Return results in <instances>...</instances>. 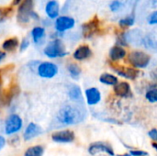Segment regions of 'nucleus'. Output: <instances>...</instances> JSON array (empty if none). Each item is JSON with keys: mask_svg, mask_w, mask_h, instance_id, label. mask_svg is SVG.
I'll list each match as a JSON object with an SVG mask.
<instances>
[{"mask_svg": "<svg viewBox=\"0 0 157 156\" xmlns=\"http://www.w3.org/2000/svg\"><path fill=\"white\" fill-rule=\"evenodd\" d=\"M114 94L120 97H127L131 94V86L128 82H119L114 86Z\"/></svg>", "mask_w": 157, "mask_h": 156, "instance_id": "nucleus-21", "label": "nucleus"}, {"mask_svg": "<svg viewBox=\"0 0 157 156\" xmlns=\"http://www.w3.org/2000/svg\"><path fill=\"white\" fill-rule=\"evenodd\" d=\"M43 53L49 59L63 58L68 54L65 45L61 39H52L44 47Z\"/></svg>", "mask_w": 157, "mask_h": 156, "instance_id": "nucleus-2", "label": "nucleus"}, {"mask_svg": "<svg viewBox=\"0 0 157 156\" xmlns=\"http://www.w3.org/2000/svg\"><path fill=\"white\" fill-rule=\"evenodd\" d=\"M152 146L157 151V143H152Z\"/></svg>", "mask_w": 157, "mask_h": 156, "instance_id": "nucleus-39", "label": "nucleus"}, {"mask_svg": "<svg viewBox=\"0 0 157 156\" xmlns=\"http://www.w3.org/2000/svg\"><path fill=\"white\" fill-rule=\"evenodd\" d=\"M148 135H149V137H150L152 140L155 141V143H157V130L156 129H153V130H151V131L148 132Z\"/></svg>", "mask_w": 157, "mask_h": 156, "instance_id": "nucleus-33", "label": "nucleus"}, {"mask_svg": "<svg viewBox=\"0 0 157 156\" xmlns=\"http://www.w3.org/2000/svg\"><path fill=\"white\" fill-rule=\"evenodd\" d=\"M136 23V16L134 13H130L121 17L118 20V26L121 30H126L133 27Z\"/></svg>", "mask_w": 157, "mask_h": 156, "instance_id": "nucleus-19", "label": "nucleus"}, {"mask_svg": "<svg viewBox=\"0 0 157 156\" xmlns=\"http://www.w3.org/2000/svg\"><path fill=\"white\" fill-rule=\"evenodd\" d=\"M23 0H12V3H11V6H19L21 4Z\"/></svg>", "mask_w": 157, "mask_h": 156, "instance_id": "nucleus-36", "label": "nucleus"}, {"mask_svg": "<svg viewBox=\"0 0 157 156\" xmlns=\"http://www.w3.org/2000/svg\"><path fill=\"white\" fill-rule=\"evenodd\" d=\"M124 6V3L121 0H111L109 4V9L112 13L120 12Z\"/></svg>", "mask_w": 157, "mask_h": 156, "instance_id": "nucleus-27", "label": "nucleus"}, {"mask_svg": "<svg viewBox=\"0 0 157 156\" xmlns=\"http://www.w3.org/2000/svg\"><path fill=\"white\" fill-rule=\"evenodd\" d=\"M99 81L100 83L107 85V86H116L119 83V80L115 75L111 74H108V73L102 74L99 77Z\"/></svg>", "mask_w": 157, "mask_h": 156, "instance_id": "nucleus-24", "label": "nucleus"}, {"mask_svg": "<svg viewBox=\"0 0 157 156\" xmlns=\"http://www.w3.org/2000/svg\"><path fill=\"white\" fill-rule=\"evenodd\" d=\"M117 156H132L130 154H120V155H117Z\"/></svg>", "mask_w": 157, "mask_h": 156, "instance_id": "nucleus-40", "label": "nucleus"}, {"mask_svg": "<svg viewBox=\"0 0 157 156\" xmlns=\"http://www.w3.org/2000/svg\"><path fill=\"white\" fill-rule=\"evenodd\" d=\"M37 74L44 79H52L57 75L59 68L56 63L49 61L39 62L36 67Z\"/></svg>", "mask_w": 157, "mask_h": 156, "instance_id": "nucleus-6", "label": "nucleus"}, {"mask_svg": "<svg viewBox=\"0 0 157 156\" xmlns=\"http://www.w3.org/2000/svg\"><path fill=\"white\" fill-rule=\"evenodd\" d=\"M42 133H43V129L39 124L35 122H29L26 126L23 131V140L25 142H29L39 137Z\"/></svg>", "mask_w": 157, "mask_h": 156, "instance_id": "nucleus-11", "label": "nucleus"}, {"mask_svg": "<svg viewBox=\"0 0 157 156\" xmlns=\"http://www.w3.org/2000/svg\"><path fill=\"white\" fill-rule=\"evenodd\" d=\"M127 56V51L124 47L114 45L109 49V57L111 62H119Z\"/></svg>", "mask_w": 157, "mask_h": 156, "instance_id": "nucleus-18", "label": "nucleus"}, {"mask_svg": "<svg viewBox=\"0 0 157 156\" xmlns=\"http://www.w3.org/2000/svg\"><path fill=\"white\" fill-rule=\"evenodd\" d=\"M44 154V147L41 145H33L29 147L23 156H43Z\"/></svg>", "mask_w": 157, "mask_h": 156, "instance_id": "nucleus-25", "label": "nucleus"}, {"mask_svg": "<svg viewBox=\"0 0 157 156\" xmlns=\"http://www.w3.org/2000/svg\"><path fill=\"white\" fill-rule=\"evenodd\" d=\"M19 47V40L17 37L6 39L2 43V50L6 52H13Z\"/></svg>", "mask_w": 157, "mask_h": 156, "instance_id": "nucleus-22", "label": "nucleus"}, {"mask_svg": "<svg viewBox=\"0 0 157 156\" xmlns=\"http://www.w3.org/2000/svg\"><path fill=\"white\" fill-rule=\"evenodd\" d=\"M151 3H152V6L153 7H155V9L157 8V0H151Z\"/></svg>", "mask_w": 157, "mask_h": 156, "instance_id": "nucleus-37", "label": "nucleus"}, {"mask_svg": "<svg viewBox=\"0 0 157 156\" xmlns=\"http://www.w3.org/2000/svg\"><path fill=\"white\" fill-rule=\"evenodd\" d=\"M153 76H154V78H155V80H157V68L155 69V71L153 73Z\"/></svg>", "mask_w": 157, "mask_h": 156, "instance_id": "nucleus-38", "label": "nucleus"}, {"mask_svg": "<svg viewBox=\"0 0 157 156\" xmlns=\"http://www.w3.org/2000/svg\"><path fill=\"white\" fill-rule=\"evenodd\" d=\"M75 139V132L70 130H63L54 131L52 134V142L56 143H73Z\"/></svg>", "mask_w": 157, "mask_h": 156, "instance_id": "nucleus-10", "label": "nucleus"}, {"mask_svg": "<svg viewBox=\"0 0 157 156\" xmlns=\"http://www.w3.org/2000/svg\"><path fill=\"white\" fill-rule=\"evenodd\" d=\"M86 111L81 108L79 104L72 105L68 104L63 106L57 113L56 120L62 125L70 126L82 122L85 120Z\"/></svg>", "mask_w": 157, "mask_h": 156, "instance_id": "nucleus-1", "label": "nucleus"}, {"mask_svg": "<svg viewBox=\"0 0 157 156\" xmlns=\"http://www.w3.org/2000/svg\"><path fill=\"white\" fill-rule=\"evenodd\" d=\"M146 21L151 26H156L157 25V8L154 9L151 13L148 14L146 17Z\"/></svg>", "mask_w": 157, "mask_h": 156, "instance_id": "nucleus-29", "label": "nucleus"}, {"mask_svg": "<svg viewBox=\"0 0 157 156\" xmlns=\"http://www.w3.org/2000/svg\"><path fill=\"white\" fill-rule=\"evenodd\" d=\"M116 45L126 47L129 45L128 41V33L125 30H120L116 35Z\"/></svg>", "mask_w": 157, "mask_h": 156, "instance_id": "nucleus-26", "label": "nucleus"}, {"mask_svg": "<svg viewBox=\"0 0 157 156\" xmlns=\"http://www.w3.org/2000/svg\"><path fill=\"white\" fill-rule=\"evenodd\" d=\"M81 29H82V34L84 38L91 39L100 31V29H101L100 19L97 16H95L90 20L84 23Z\"/></svg>", "mask_w": 157, "mask_h": 156, "instance_id": "nucleus-8", "label": "nucleus"}, {"mask_svg": "<svg viewBox=\"0 0 157 156\" xmlns=\"http://www.w3.org/2000/svg\"><path fill=\"white\" fill-rule=\"evenodd\" d=\"M45 14L50 20H55L58 17H60L61 6L57 0H49L44 8Z\"/></svg>", "mask_w": 157, "mask_h": 156, "instance_id": "nucleus-13", "label": "nucleus"}, {"mask_svg": "<svg viewBox=\"0 0 157 156\" xmlns=\"http://www.w3.org/2000/svg\"><path fill=\"white\" fill-rule=\"evenodd\" d=\"M6 58V52L5 51H3L2 49H0V63L2 62H4Z\"/></svg>", "mask_w": 157, "mask_h": 156, "instance_id": "nucleus-35", "label": "nucleus"}, {"mask_svg": "<svg viewBox=\"0 0 157 156\" xmlns=\"http://www.w3.org/2000/svg\"><path fill=\"white\" fill-rule=\"evenodd\" d=\"M75 19L73 17L68 15H62L54 20L53 27L57 33L63 34L64 32L73 29L75 27Z\"/></svg>", "mask_w": 157, "mask_h": 156, "instance_id": "nucleus-7", "label": "nucleus"}, {"mask_svg": "<svg viewBox=\"0 0 157 156\" xmlns=\"http://www.w3.org/2000/svg\"><path fill=\"white\" fill-rule=\"evenodd\" d=\"M85 95H86V103L89 106L97 105L101 100V93L96 87L87 88L85 91Z\"/></svg>", "mask_w": 157, "mask_h": 156, "instance_id": "nucleus-17", "label": "nucleus"}, {"mask_svg": "<svg viewBox=\"0 0 157 156\" xmlns=\"http://www.w3.org/2000/svg\"><path fill=\"white\" fill-rule=\"evenodd\" d=\"M130 154L132 156H146L148 155V153L142 150H132L130 152Z\"/></svg>", "mask_w": 157, "mask_h": 156, "instance_id": "nucleus-32", "label": "nucleus"}, {"mask_svg": "<svg viewBox=\"0 0 157 156\" xmlns=\"http://www.w3.org/2000/svg\"><path fill=\"white\" fill-rule=\"evenodd\" d=\"M34 11V0H23L17 7V19L20 25H27Z\"/></svg>", "mask_w": 157, "mask_h": 156, "instance_id": "nucleus-4", "label": "nucleus"}, {"mask_svg": "<svg viewBox=\"0 0 157 156\" xmlns=\"http://www.w3.org/2000/svg\"><path fill=\"white\" fill-rule=\"evenodd\" d=\"M112 69L124 78L134 80L139 74V71L133 67H124V66H115L112 65Z\"/></svg>", "mask_w": 157, "mask_h": 156, "instance_id": "nucleus-15", "label": "nucleus"}, {"mask_svg": "<svg viewBox=\"0 0 157 156\" xmlns=\"http://www.w3.org/2000/svg\"><path fill=\"white\" fill-rule=\"evenodd\" d=\"M145 97L151 103L157 102V88H154V89H151V90L147 91V93L145 95Z\"/></svg>", "mask_w": 157, "mask_h": 156, "instance_id": "nucleus-30", "label": "nucleus"}, {"mask_svg": "<svg viewBox=\"0 0 157 156\" xmlns=\"http://www.w3.org/2000/svg\"><path fill=\"white\" fill-rule=\"evenodd\" d=\"M29 45H30V40H29V38H27V37H25V38H23L22 40H21V41L19 42V47H18V49H19V51H25L29 47Z\"/></svg>", "mask_w": 157, "mask_h": 156, "instance_id": "nucleus-31", "label": "nucleus"}, {"mask_svg": "<svg viewBox=\"0 0 157 156\" xmlns=\"http://www.w3.org/2000/svg\"><path fill=\"white\" fill-rule=\"evenodd\" d=\"M67 71H68L70 77L74 80L79 79V77L81 75V72H82L80 66L75 63H70L67 65Z\"/></svg>", "mask_w": 157, "mask_h": 156, "instance_id": "nucleus-23", "label": "nucleus"}, {"mask_svg": "<svg viewBox=\"0 0 157 156\" xmlns=\"http://www.w3.org/2000/svg\"><path fill=\"white\" fill-rule=\"evenodd\" d=\"M92 50L87 44L79 45L73 52V58L76 61H85L92 56Z\"/></svg>", "mask_w": 157, "mask_h": 156, "instance_id": "nucleus-14", "label": "nucleus"}, {"mask_svg": "<svg viewBox=\"0 0 157 156\" xmlns=\"http://www.w3.org/2000/svg\"><path fill=\"white\" fill-rule=\"evenodd\" d=\"M6 140L4 136L0 135V151H2L4 149V147L6 146Z\"/></svg>", "mask_w": 157, "mask_h": 156, "instance_id": "nucleus-34", "label": "nucleus"}, {"mask_svg": "<svg viewBox=\"0 0 157 156\" xmlns=\"http://www.w3.org/2000/svg\"><path fill=\"white\" fill-rule=\"evenodd\" d=\"M68 97L69 98L76 103L81 105L83 103V95H82V91L80 89V87L76 85H70V86L68 87Z\"/></svg>", "mask_w": 157, "mask_h": 156, "instance_id": "nucleus-20", "label": "nucleus"}, {"mask_svg": "<svg viewBox=\"0 0 157 156\" xmlns=\"http://www.w3.org/2000/svg\"><path fill=\"white\" fill-rule=\"evenodd\" d=\"M23 128V120L17 114H10L5 120L4 131L7 136L16 135Z\"/></svg>", "mask_w": 157, "mask_h": 156, "instance_id": "nucleus-5", "label": "nucleus"}, {"mask_svg": "<svg viewBox=\"0 0 157 156\" xmlns=\"http://www.w3.org/2000/svg\"><path fill=\"white\" fill-rule=\"evenodd\" d=\"M15 90L16 89H14V86L9 88V90L4 88V80L2 74H0V108L9 105L15 96Z\"/></svg>", "mask_w": 157, "mask_h": 156, "instance_id": "nucleus-12", "label": "nucleus"}, {"mask_svg": "<svg viewBox=\"0 0 157 156\" xmlns=\"http://www.w3.org/2000/svg\"><path fill=\"white\" fill-rule=\"evenodd\" d=\"M30 37L34 44L40 45L44 42L46 38V29L42 26H36L30 31Z\"/></svg>", "mask_w": 157, "mask_h": 156, "instance_id": "nucleus-16", "label": "nucleus"}, {"mask_svg": "<svg viewBox=\"0 0 157 156\" xmlns=\"http://www.w3.org/2000/svg\"><path fill=\"white\" fill-rule=\"evenodd\" d=\"M151 62V56L144 51L134 50L128 54V63L135 69L146 68Z\"/></svg>", "mask_w": 157, "mask_h": 156, "instance_id": "nucleus-3", "label": "nucleus"}, {"mask_svg": "<svg viewBox=\"0 0 157 156\" xmlns=\"http://www.w3.org/2000/svg\"><path fill=\"white\" fill-rule=\"evenodd\" d=\"M13 13V6H1L0 7V22L6 21Z\"/></svg>", "mask_w": 157, "mask_h": 156, "instance_id": "nucleus-28", "label": "nucleus"}, {"mask_svg": "<svg viewBox=\"0 0 157 156\" xmlns=\"http://www.w3.org/2000/svg\"><path fill=\"white\" fill-rule=\"evenodd\" d=\"M88 153L93 156L97 155L99 153H106L109 156L115 155L114 150L111 145L105 142H96L91 143L88 147Z\"/></svg>", "mask_w": 157, "mask_h": 156, "instance_id": "nucleus-9", "label": "nucleus"}]
</instances>
